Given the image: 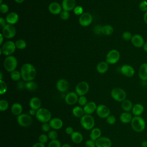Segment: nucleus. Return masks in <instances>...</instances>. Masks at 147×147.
I'll return each mask as SVG.
<instances>
[{"mask_svg": "<svg viewBox=\"0 0 147 147\" xmlns=\"http://www.w3.org/2000/svg\"><path fill=\"white\" fill-rule=\"evenodd\" d=\"M78 95L75 92H69L65 96V103L68 105H74L78 101Z\"/></svg>", "mask_w": 147, "mask_h": 147, "instance_id": "obj_16", "label": "nucleus"}, {"mask_svg": "<svg viewBox=\"0 0 147 147\" xmlns=\"http://www.w3.org/2000/svg\"><path fill=\"white\" fill-rule=\"evenodd\" d=\"M68 82L64 79H60L57 80L56 87L57 90L60 92H65L68 90L69 88Z\"/></svg>", "mask_w": 147, "mask_h": 147, "instance_id": "obj_19", "label": "nucleus"}, {"mask_svg": "<svg viewBox=\"0 0 147 147\" xmlns=\"http://www.w3.org/2000/svg\"><path fill=\"white\" fill-rule=\"evenodd\" d=\"M138 77L142 81L147 80V63H142L138 69Z\"/></svg>", "mask_w": 147, "mask_h": 147, "instance_id": "obj_24", "label": "nucleus"}, {"mask_svg": "<svg viewBox=\"0 0 147 147\" xmlns=\"http://www.w3.org/2000/svg\"><path fill=\"white\" fill-rule=\"evenodd\" d=\"M92 21V15L87 12L83 13L79 18V24L84 27L89 26Z\"/></svg>", "mask_w": 147, "mask_h": 147, "instance_id": "obj_12", "label": "nucleus"}, {"mask_svg": "<svg viewBox=\"0 0 147 147\" xmlns=\"http://www.w3.org/2000/svg\"><path fill=\"white\" fill-rule=\"evenodd\" d=\"M17 122L20 126L27 127L31 125L33 122V119L30 115L26 113H22L17 116Z\"/></svg>", "mask_w": 147, "mask_h": 147, "instance_id": "obj_7", "label": "nucleus"}, {"mask_svg": "<svg viewBox=\"0 0 147 147\" xmlns=\"http://www.w3.org/2000/svg\"><path fill=\"white\" fill-rule=\"evenodd\" d=\"M10 78L14 81L20 80V79L22 78L21 72H19L18 71H17V70H15L11 72L10 74Z\"/></svg>", "mask_w": 147, "mask_h": 147, "instance_id": "obj_36", "label": "nucleus"}, {"mask_svg": "<svg viewBox=\"0 0 147 147\" xmlns=\"http://www.w3.org/2000/svg\"><path fill=\"white\" fill-rule=\"evenodd\" d=\"M61 147H71V145H70L69 144H63V145L61 146Z\"/></svg>", "mask_w": 147, "mask_h": 147, "instance_id": "obj_61", "label": "nucleus"}, {"mask_svg": "<svg viewBox=\"0 0 147 147\" xmlns=\"http://www.w3.org/2000/svg\"><path fill=\"white\" fill-rule=\"evenodd\" d=\"M48 138L51 140H56L57 137H58V133L56 131V130H50L48 132Z\"/></svg>", "mask_w": 147, "mask_h": 147, "instance_id": "obj_40", "label": "nucleus"}, {"mask_svg": "<svg viewBox=\"0 0 147 147\" xmlns=\"http://www.w3.org/2000/svg\"><path fill=\"white\" fill-rule=\"evenodd\" d=\"M48 136L46 135L45 134H41L38 137V141L40 142H42L43 144H45L47 142L48 140Z\"/></svg>", "mask_w": 147, "mask_h": 147, "instance_id": "obj_48", "label": "nucleus"}, {"mask_svg": "<svg viewBox=\"0 0 147 147\" xmlns=\"http://www.w3.org/2000/svg\"><path fill=\"white\" fill-rule=\"evenodd\" d=\"M96 147H111V140L107 137H100L95 141Z\"/></svg>", "mask_w": 147, "mask_h": 147, "instance_id": "obj_17", "label": "nucleus"}, {"mask_svg": "<svg viewBox=\"0 0 147 147\" xmlns=\"http://www.w3.org/2000/svg\"><path fill=\"white\" fill-rule=\"evenodd\" d=\"M29 104L30 109L37 110L41 108L42 103H41V100H40V98H38V97L34 96V97H32L30 99Z\"/></svg>", "mask_w": 147, "mask_h": 147, "instance_id": "obj_25", "label": "nucleus"}, {"mask_svg": "<svg viewBox=\"0 0 147 147\" xmlns=\"http://www.w3.org/2000/svg\"><path fill=\"white\" fill-rule=\"evenodd\" d=\"M1 49L3 55L7 56H11V55L15 52L16 49L15 42L12 41H7L3 44Z\"/></svg>", "mask_w": 147, "mask_h": 147, "instance_id": "obj_8", "label": "nucleus"}, {"mask_svg": "<svg viewBox=\"0 0 147 147\" xmlns=\"http://www.w3.org/2000/svg\"><path fill=\"white\" fill-rule=\"evenodd\" d=\"M2 34L3 35L5 38L7 39L13 38L16 34V29L13 25L6 24L2 30Z\"/></svg>", "mask_w": 147, "mask_h": 147, "instance_id": "obj_10", "label": "nucleus"}, {"mask_svg": "<svg viewBox=\"0 0 147 147\" xmlns=\"http://www.w3.org/2000/svg\"><path fill=\"white\" fill-rule=\"evenodd\" d=\"M36 112H37V110L32 109H30L29 110V114L31 116H34V115H36Z\"/></svg>", "mask_w": 147, "mask_h": 147, "instance_id": "obj_55", "label": "nucleus"}, {"mask_svg": "<svg viewBox=\"0 0 147 147\" xmlns=\"http://www.w3.org/2000/svg\"><path fill=\"white\" fill-rule=\"evenodd\" d=\"M9 107V103L5 99H1L0 100V111H5Z\"/></svg>", "mask_w": 147, "mask_h": 147, "instance_id": "obj_39", "label": "nucleus"}, {"mask_svg": "<svg viewBox=\"0 0 147 147\" xmlns=\"http://www.w3.org/2000/svg\"><path fill=\"white\" fill-rule=\"evenodd\" d=\"M144 111V107L142 104L136 103L133 105L131 110L132 114L134 116H141Z\"/></svg>", "mask_w": 147, "mask_h": 147, "instance_id": "obj_27", "label": "nucleus"}, {"mask_svg": "<svg viewBox=\"0 0 147 147\" xmlns=\"http://www.w3.org/2000/svg\"><path fill=\"white\" fill-rule=\"evenodd\" d=\"M25 87L28 91H33L37 89V85L34 82L29 81V82H26V83L25 84Z\"/></svg>", "mask_w": 147, "mask_h": 147, "instance_id": "obj_35", "label": "nucleus"}, {"mask_svg": "<svg viewBox=\"0 0 147 147\" xmlns=\"http://www.w3.org/2000/svg\"><path fill=\"white\" fill-rule=\"evenodd\" d=\"M51 128V127L49 123H48V122L43 123L41 125V130L44 132H49L50 131Z\"/></svg>", "mask_w": 147, "mask_h": 147, "instance_id": "obj_50", "label": "nucleus"}, {"mask_svg": "<svg viewBox=\"0 0 147 147\" xmlns=\"http://www.w3.org/2000/svg\"><path fill=\"white\" fill-rule=\"evenodd\" d=\"M7 90V86L5 81L0 80V94L3 95L5 94Z\"/></svg>", "mask_w": 147, "mask_h": 147, "instance_id": "obj_38", "label": "nucleus"}, {"mask_svg": "<svg viewBox=\"0 0 147 147\" xmlns=\"http://www.w3.org/2000/svg\"><path fill=\"white\" fill-rule=\"evenodd\" d=\"M131 126L136 132H141L145 129L146 122L145 119L141 116H134L131 121Z\"/></svg>", "mask_w": 147, "mask_h": 147, "instance_id": "obj_2", "label": "nucleus"}, {"mask_svg": "<svg viewBox=\"0 0 147 147\" xmlns=\"http://www.w3.org/2000/svg\"><path fill=\"white\" fill-rule=\"evenodd\" d=\"M90 89L89 84L85 81L79 82L75 87V91L76 94L80 96H84L88 92Z\"/></svg>", "mask_w": 147, "mask_h": 147, "instance_id": "obj_11", "label": "nucleus"}, {"mask_svg": "<svg viewBox=\"0 0 147 147\" xmlns=\"http://www.w3.org/2000/svg\"><path fill=\"white\" fill-rule=\"evenodd\" d=\"M21 77L25 82L33 81L36 76L37 71L34 67L30 63L24 64L21 68Z\"/></svg>", "mask_w": 147, "mask_h": 147, "instance_id": "obj_1", "label": "nucleus"}, {"mask_svg": "<svg viewBox=\"0 0 147 147\" xmlns=\"http://www.w3.org/2000/svg\"><path fill=\"white\" fill-rule=\"evenodd\" d=\"M16 48L19 49H24L26 47V42L23 39H19L17 40L15 42Z\"/></svg>", "mask_w": 147, "mask_h": 147, "instance_id": "obj_37", "label": "nucleus"}, {"mask_svg": "<svg viewBox=\"0 0 147 147\" xmlns=\"http://www.w3.org/2000/svg\"><path fill=\"white\" fill-rule=\"evenodd\" d=\"M17 64V59L16 57L11 55L7 56L3 61V67L5 69L10 73L16 70Z\"/></svg>", "mask_w": 147, "mask_h": 147, "instance_id": "obj_5", "label": "nucleus"}, {"mask_svg": "<svg viewBox=\"0 0 147 147\" xmlns=\"http://www.w3.org/2000/svg\"><path fill=\"white\" fill-rule=\"evenodd\" d=\"M49 123L51 128L53 129V130H56L61 129L63 125V121L60 118H57V117L52 118L49 121Z\"/></svg>", "mask_w": 147, "mask_h": 147, "instance_id": "obj_21", "label": "nucleus"}, {"mask_svg": "<svg viewBox=\"0 0 147 147\" xmlns=\"http://www.w3.org/2000/svg\"><path fill=\"white\" fill-rule=\"evenodd\" d=\"M131 42L134 47L138 48L143 47L145 42L143 37L139 34L133 35V37L131 39Z\"/></svg>", "mask_w": 147, "mask_h": 147, "instance_id": "obj_14", "label": "nucleus"}, {"mask_svg": "<svg viewBox=\"0 0 147 147\" xmlns=\"http://www.w3.org/2000/svg\"><path fill=\"white\" fill-rule=\"evenodd\" d=\"M114 32V29L113 26L110 25H105L102 27L101 33L106 36L111 35Z\"/></svg>", "mask_w": 147, "mask_h": 147, "instance_id": "obj_34", "label": "nucleus"}, {"mask_svg": "<svg viewBox=\"0 0 147 147\" xmlns=\"http://www.w3.org/2000/svg\"><path fill=\"white\" fill-rule=\"evenodd\" d=\"M35 116L37 119L42 123L49 122L52 119V114L51 111L46 108L41 107L37 110Z\"/></svg>", "mask_w": 147, "mask_h": 147, "instance_id": "obj_3", "label": "nucleus"}, {"mask_svg": "<svg viewBox=\"0 0 147 147\" xmlns=\"http://www.w3.org/2000/svg\"><path fill=\"white\" fill-rule=\"evenodd\" d=\"M133 37V35L131 32L129 31H125L122 34V38L125 41H129L131 40V38Z\"/></svg>", "mask_w": 147, "mask_h": 147, "instance_id": "obj_44", "label": "nucleus"}, {"mask_svg": "<svg viewBox=\"0 0 147 147\" xmlns=\"http://www.w3.org/2000/svg\"><path fill=\"white\" fill-rule=\"evenodd\" d=\"M32 147H45V144H43L40 142H38L34 144Z\"/></svg>", "mask_w": 147, "mask_h": 147, "instance_id": "obj_54", "label": "nucleus"}, {"mask_svg": "<svg viewBox=\"0 0 147 147\" xmlns=\"http://www.w3.org/2000/svg\"><path fill=\"white\" fill-rule=\"evenodd\" d=\"M96 113L99 117L101 118H106L110 115V110L105 105H99L97 106Z\"/></svg>", "mask_w": 147, "mask_h": 147, "instance_id": "obj_13", "label": "nucleus"}, {"mask_svg": "<svg viewBox=\"0 0 147 147\" xmlns=\"http://www.w3.org/2000/svg\"><path fill=\"white\" fill-rule=\"evenodd\" d=\"M96 108H97L96 104L93 101L88 102V103L84 106H83V109H84L85 114L91 115V114L96 111Z\"/></svg>", "mask_w": 147, "mask_h": 147, "instance_id": "obj_23", "label": "nucleus"}, {"mask_svg": "<svg viewBox=\"0 0 147 147\" xmlns=\"http://www.w3.org/2000/svg\"><path fill=\"white\" fill-rule=\"evenodd\" d=\"M143 20H144V22L146 24H147V11L144 13V14L143 16Z\"/></svg>", "mask_w": 147, "mask_h": 147, "instance_id": "obj_56", "label": "nucleus"}, {"mask_svg": "<svg viewBox=\"0 0 147 147\" xmlns=\"http://www.w3.org/2000/svg\"><path fill=\"white\" fill-rule=\"evenodd\" d=\"M2 1H3V0H1V1H0V3H1V4L2 3Z\"/></svg>", "mask_w": 147, "mask_h": 147, "instance_id": "obj_62", "label": "nucleus"}, {"mask_svg": "<svg viewBox=\"0 0 147 147\" xmlns=\"http://www.w3.org/2000/svg\"><path fill=\"white\" fill-rule=\"evenodd\" d=\"M0 36H1V40H0V45H1L2 43H3V38H5L4 37V36H3V35L1 33V35H0Z\"/></svg>", "mask_w": 147, "mask_h": 147, "instance_id": "obj_59", "label": "nucleus"}, {"mask_svg": "<svg viewBox=\"0 0 147 147\" xmlns=\"http://www.w3.org/2000/svg\"><path fill=\"white\" fill-rule=\"evenodd\" d=\"M139 9L144 13L147 11V1L143 0L141 1L139 3Z\"/></svg>", "mask_w": 147, "mask_h": 147, "instance_id": "obj_42", "label": "nucleus"}, {"mask_svg": "<svg viewBox=\"0 0 147 147\" xmlns=\"http://www.w3.org/2000/svg\"><path fill=\"white\" fill-rule=\"evenodd\" d=\"M80 123L83 129L87 130H90L94 127L95 119L91 115L84 114L82 118H80Z\"/></svg>", "mask_w": 147, "mask_h": 147, "instance_id": "obj_4", "label": "nucleus"}, {"mask_svg": "<svg viewBox=\"0 0 147 147\" xmlns=\"http://www.w3.org/2000/svg\"><path fill=\"white\" fill-rule=\"evenodd\" d=\"M120 71L122 75L128 78H131L135 74V70L134 68L131 65L129 64L123 65L121 67Z\"/></svg>", "mask_w": 147, "mask_h": 147, "instance_id": "obj_15", "label": "nucleus"}, {"mask_svg": "<svg viewBox=\"0 0 147 147\" xmlns=\"http://www.w3.org/2000/svg\"><path fill=\"white\" fill-rule=\"evenodd\" d=\"M62 6L57 2H53L51 3L48 6V10L49 11L55 15L60 14V13L62 11Z\"/></svg>", "mask_w": 147, "mask_h": 147, "instance_id": "obj_18", "label": "nucleus"}, {"mask_svg": "<svg viewBox=\"0 0 147 147\" xmlns=\"http://www.w3.org/2000/svg\"><path fill=\"white\" fill-rule=\"evenodd\" d=\"M133 107V103L129 99H126L121 102V107L125 111L129 112L132 110Z\"/></svg>", "mask_w": 147, "mask_h": 147, "instance_id": "obj_33", "label": "nucleus"}, {"mask_svg": "<svg viewBox=\"0 0 147 147\" xmlns=\"http://www.w3.org/2000/svg\"><path fill=\"white\" fill-rule=\"evenodd\" d=\"M61 142L59 140H51L49 143L48 144V147H61Z\"/></svg>", "mask_w": 147, "mask_h": 147, "instance_id": "obj_41", "label": "nucleus"}, {"mask_svg": "<svg viewBox=\"0 0 147 147\" xmlns=\"http://www.w3.org/2000/svg\"><path fill=\"white\" fill-rule=\"evenodd\" d=\"M143 49L144 50L145 52H146L147 53V41L145 42V44L143 46Z\"/></svg>", "mask_w": 147, "mask_h": 147, "instance_id": "obj_58", "label": "nucleus"}, {"mask_svg": "<svg viewBox=\"0 0 147 147\" xmlns=\"http://www.w3.org/2000/svg\"><path fill=\"white\" fill-rule=\"evenodd\" d=\"M133 119L132 115L129 112L125 111L122 113L119 116V119L121 122L123 123H128L131 122Z\"/></svg>", "mask_w": 147, "mask_h": 147, "instance_id": "obj_29", "label": "nucleus"}, {"mask_svg": "<svg viewBox=\"0 0 147 147\" xmlns=\"http://www.w3.org/2000/svg\"><path fill=\"white\" fill-rule=\"evenodd\" d=\"M87 98L84 95V96H80L78 99V104L81 106H84L87 103Z\"/></svg>", "mask_w": 147, "mask_h": 147, "instance_id": "obj_43", "label": "nucleus"}, {"mask_svg": "<svg viewBox=\"0 0 147 147\" xmlns=\"http://www.w3.org/2000/svg\"><path fill=\"white\" fill-rule=\"evenodd\" d=\"M16 3H22L25 0H14Z\"/></svg>", "mask_w": 147, "mask_h": 147, "instance_id": "obj_60", "label": "nucleus"}, {"mask_svg": "<svg viewBox=\"0 0 147 147\" xmlns=\"http://www.w3.org/2000/svg\"><path fill=\"white\" fill-rule=\"evenodd\" d=\"M71 138L73 142L76 144H80L83 140V136L79 131H75L71 135Z\"/></svg>", "mask_w": 147, "mask_h": 147, "instance_id": "obj_28", "label": "nucleus"}, {"mask_svg": "<svg viewBox=\"0 0 147 147\" xmlns=\"http://www.w3.org/2000/svg\"><path fill=\"white\" fill-rule=\"evenodd\" d=\"M61 6L63 10L69 11L75 7L76 1L75 0H63Z\"/></svg>", "mask_w": 147, "mask_h": 147, "instance_id": "obj_20", "label": "nucleus"}, {"mask_svg": "<svg viewBox=\"0 0 147 147\" xmlns=\"http://www.w3.org/2000/svg\"><path fill=\"white\" fill-rule=\"evenodd\" d=\"M102 134V131L98 127H94L90 134V138L91 140L96 141L97 139L100 138L101 137Z\"/></svg>", "mask_w": 147, "mask_h": 147, "instance_id": "obj_30", "label": "nucleus"}, {"mask_svg": "<svg viewBox=\"0 0 147 147\" xmlns=\"http://www.w3.org/2000/svg\"><path fill=\"white\" fill-rule=\"evenodd\" d=\"M6 21L8 24L14 25L16 24L19 20L18 14L14 11L10 12L6 17Z\"/></svg>", "mask_w": 147, "mask_h": 147, "instance_id": "obj_22", "label": "nucleus"}, {"mask_svg": "<svg viewBox=\"0 0 147 147\" xmlns=\"http://www.w3.org/2000/svg\"><path fill=\"white\" fill-rule=\"evenodd\" d=\"M85 145L86 147H96L95 141L91 139L88 140L85 142Z\"/></svg>", "mask_w": 147, "mask_h": 147, "instance_id": "obj_51", "label": "nucleus"}, {"mask_svg": "<svg viewBox=\"0 0 147 147\" xmlns=\"http://www.w3.org/2000/svg\"><path fill=\"white\" fill-rule=\"evenodd\" d=\"M73 10L76 16H81L83 13V8L81 6H76Z\"/></svg>", "mask_w": 147, "mask_h": 147, "instance_id": "obj_45", "label": "nucleus"}, {"mask_svg": "<svg viewBox=\"0 0 147 147\" xmlns=\"http://www.w3.org/2000/svg\"><path fill=\"white\" fill-rule=\"evenodd\" d=\"M106 122L109 125H113L116 122V118L113 115H109L106 118Z\"/></svg>", "mask_w": 147, "mask_h": 147, "instance_id": "obj_46", "label": "nucleus"}, {"mask_svg": "<svg viewBox=\"0 0 147 147\" xmlns=\"http://www.w3.org/2000/svg\"><path fill=\"white\" fill-rule=\"evenodd\" d=\"M109 68V64L106 61L99 62L96 65V70L99 74L106 73Z\"/></svg>", "mask_w": 147, "mask_h": 147, "instance_id": "obj_32", "label": "nucleus"}, {"mask_svg": "<svg viewBox=\"0 0 147 147\" xmlns=\"http://www.w3.org/2000/svg\"><path fill=\"white\" fill-rule=\"evenodd\" d=\"M10 110H11V113L13 115L18 116L22 114V110H23V107L20 103L16 102V103H14L11 106Z\"/></svg>", "mask_w": 147, "mask_h": 147, "instance_id": "obj_26", "label": "nucleus"}, {"mask_svg": "<svg viewBox=\"0 0 147 147\" xmlns=\"http://www.w3.org/2000/svg\"><path fill=\"white\" fill-rule=\"evenodd\" d=\"M9 8L7 5L5 3H1L0 5V11L2 13L5 14L9 11Z\"/></svg>", "mask_w": 147, "mask_h": 147, "instance_id": "obj_49", "label": "nucleus"}, {"mask_svg": "<svg viewBox=\"0 0 147 147\" xmlns=\"http://www.w3.org/2000/svg\"><path fill=\"white\" fill-rule=\"evenodd\" d=\"M6 20L3 17L0 18V25L2 28H3L6 24Z\"/></svg>", "mask_w": 147, "mask_h": 147, "instance_id": "obj_53", "label": "nucleus"}, {"mask_svg": "<svg viewBox=\"0 0 147 147\" xmlns=\"http://www.w3.org/2000/svg\"><path fill=\"white\" fill-rule=\"evenodd\" d=\"M72 113L73 115L76 118H82L85 114L83 108L79 106L74 107L72 109Z\"/></svg>", "mask_w": 147, "mask_h": 147, "instance_id": "obj_31", "label": "nucleus"}, {"mask_svg": "<svg viewBox=\"0 0 147 147\" xmlns=\"http://www.w3.org/2000/svg\"><path fill=\"white\" fill-rule=\"evenodd\" d=\"M74 132V129L72 126H68L65 128V133L67 134L71 135Z\"/></svg>", "mask_w": 147, "mask_h": 147, "instance_id": "obj_52", "label": "nucleus"}, {"mask_svg": "<svg viewBox=\"0 0 147 147\" xmlns=\"http://www.w3.org/2000/svg\"><path fill=\"white\" fill-rule=\"evenodd\" d=\"M141 146L142 147H147V141H142L141 142Z\"/></svg>", "mask_w": 147, "mask_h": 147, "instance_id": "obj_57", "label": "nucleus"}, {"mask_svg": "<svg viewBox=\"0 0 147 147\" xmlns=\"http://www.w3.org/2000/svg\"><path fill=\"white\" fill-rule=\"evenodd\" d=\"M60 17L63 20H67L69 18V13L68 11L63 10L60 14Z\"/></svg>", "mask_w": 147, "mask_h": 147, "instance_id": "obj_47", "label": "nucleus"}, {"mask_svg": "<svg viewBox=\"0 0 147 147\" xmlns=\"http://www.w3.org/2000/svg\"><path fill=\"white\" fill-rule=\"evenodd\" d=\"M110 95L113 99L119 102H122L126 98V92L125 91L119 87L112 89L110 92Z\"/></svg>", "mask_w": 147, "mask_h": 147, "instance_id": "obj_6", "label": "nucleus"}, {"mask_svg": "<svg viewBox=\"0 0 147 147\" xmlns=\"http://www.w3.org/2000/svg\"><path fill=\"white\" fill-rule=\"evenodd\" d=\"M120 59V53L116 49L110 50L106 55V61L110 64H116Z\"/></svg>", "mask_w": 147, "mask_h": 147, "instance_id": "obj_9", "label": "nucleus"}]
</instances>
